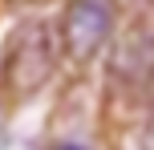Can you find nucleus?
<instances>
[{"mask_svg": "<svg viewBox=\"0 0 154 150\" xmlns=\"http://www.w3.org/2000/svg\"><path fill=\"white\" fill-rule=\"evenodd\" d=\"M109 29H114V0H69L57 41H61L65 57L89 61L109 41Z\"/></svg>", "mask_w": 154, "mask_h": 150, "instance_id": "nucleus-2", "label": "nucleus"}, {"mask_svg": "<svg viewBox=\"0 0 154 150\" xmlns=\"http://www.w3.org/2000/svg\"><path fill=\"white\" fill-rule=\"evenodd\" d=\"M114 73L118 77H130L134 85H146L154 77V32H138V37H130L118 49Z\"/></svg>", "mask_w": 154, "mask_h": 150, "instance_id": "nucleus-3", "label": "nucleus"}, {"mask_svg": "<svg viewBox=\"0 0 154 150\" xmlns=\"http://www.w3.org/2000/svg\"><path fill=\"white\" fill-rule=\"evenodd\" d=\"M61 57V41L49 20H24L8 37L4 61H0V89L8 102H24L32 97L57 69Z\"/></svg>", "mask_w": 154, "mask_h": 150, "instance_id": "nucleus-1", "label": "nucleus"}, {"mask_svg": "<svg viewBox=\"0 0 154 150\" xmlns=\"http://www.w3.org/2000/svg\"><path fill=\"white\" fill-rule=\"evenodd\" d=\"M142 150H154V110H150V122L142 130Z\"/></svg>", "mask_w": 154, "mask_h": 150, "instance_id": "nucleus-4", "label": "nucleus"}, {"mask_svg": "<svg viewBox=\"0 0 154 150\" xmlns=\"http://www.w3.org/2000/svg\"><path fill=\"white\" fill-rule=\"evenodd\" d=\"M61 150H85V146H61Z\"/></svg>", "mask_w": 154, "mask_h": 150, "instance_id": "nucleus-5", "label": "nucleus"}]
</instances>
